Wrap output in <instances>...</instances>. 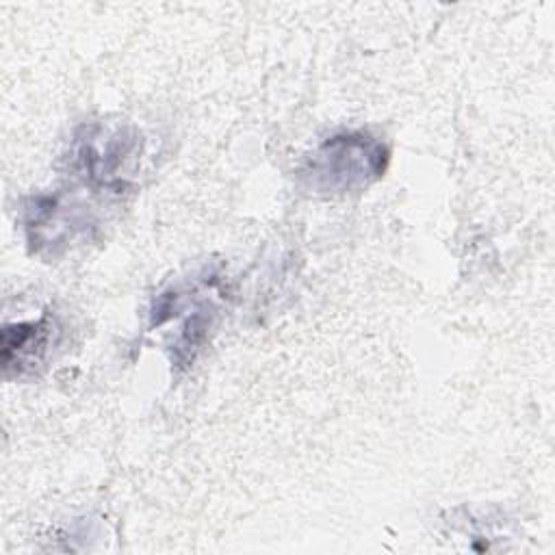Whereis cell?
<instances>
[{"instance_id":"3","label":"cell","mask_w":555,"mask_h":555,"mask_svg":"<svg viewBox=\"0 0 555 555\" xmlns=\"http://www.w3.org/2000/svg\"><path fill=\"white\" fill-rule=\"evenodd\" d=\"M54 319L43 314L37 321L4 325L2 330V364L4 371H15L17 375L35 371L39 366L52 343H54Z\"/></svg>"},{"instance_id":"1","label":"cell","mask_w":555,"mask_h":555,"mask_svg":"<svg viewBox=\"0 0 555 555\" xmlns=\"http://www.w3.org/2000/svg\"><path fill=\"white\" fill-rule=\"evenodd\" d=\"M388 163L386 145L362 130L338 132L325 139L301 167V178L314 193L336 195L366 189Z\"/></svg>"},{"instance_id":"4","label":"cell","mask_w":555,"mask_h":555,"mask_svg":"<svg viewBox=\"0 0 555 555\" xmlns=\"http://www.w3.org/2000/svg\"><path fill=\"white\" fill-rule=\"evenodd\" d=\"M85 225L87 217H82L74 206L63 204L59 197H39L33 202L26 217L28 241L37 251H54L59 245L69 243Z\"/></svg>"},{"instance_id":"2","label":"cell","mask_w":555,"mask_h":555,"mask_svg":"<svg viewBox=\"0 0 555 555\" xmlns=\"http://www.w3.org/2000/svg\"><path fill=\"white\" fill-rule=\"evenodd\" d=\"M141 154V137L130 126H93L78 139L76 158L85 176L100 186H121Z\"/></svg>"}]
</instances>
